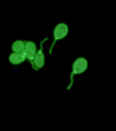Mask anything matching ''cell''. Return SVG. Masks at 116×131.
Masks as SVG:
<instances>
[{"mask_svg": "<svg viewBox=\"0 0 116 131\" xmlns=\"http://www.w3.org/2000/svg\"><path fill=\"white\" fill-rule=\"evenodd\" d=\"M12 49L14 53H19V54L24 55V52H25L24 42L21 40H18V41H16V42H14V44L12 45Z\"/></svg>", "mask_w": 116, "mask_h": 131, "instance_id": "5", "label": "cell"}, {"mask_svg": "<svg viewBox=\"0 0 116 131\" xmlns=\"http://www.w3.org/2000/svg\"><path fill=\"white\" fill-rule=\"evenodd\" d=\"M68 31V26L64 23H60V24L57 25L56 26V27L54 29V32H53L54 41H53V44H52L51 48H50V52H49L50 54L52 53V49H53V47L55 45V42L58 40L64 38L67 35Z\"/></svg>", "mask_w": 116, "mask_h": 131, "instance_id": "2", "label": "cell"}, {"mask_svg": "<svg viewBox=\"0 0 116 131\" xmlns=\"http://www.w3.org/2000/svg\"><path fill=\"white\" fill-rule=\"evenodd\" d=\"M88 68V61L86 59L83 57H79L73 63L72 66V72L70 75V83L68 87V90H69L71 88V86L73 84V76L75 74L83 73V72L86 71V70Z\"/></svg>", "mask_w": 116, "mask_h": 131, "instance_id": "1", "label": "cell"}, {"mask_svg": "<svg viewBox=\"0 0 116 131\" xmlns=\"http://www.w3.org/2000/svg\"><path fill=\"white\" fill-rule=\"evenodd\" d=\"M47 38L43 40L40 43V49L38 51V53H36L35 57L33 60V64L35 70H38V68H40L45 64V57L43 53V44L45 40H47Z\"/></svg>", "mask_w": 116, "mask_h": 131, "instance_id": "4", "label": "cell"}, {"mask_svg": "<svg viewBox=\"0 0 116 131\" xmlns=\"http://www.w3.org/2000/svg\"><path fill=\"white\" fill-rule=\"evenodd\" d=\"M36 47L34 42H25V52L24 55L25 57L31 61V63L32 64V67H34L33 64V60L36 55Z\"/></svg>", "mask_w": 116, "mask_h": 131, "instance_id": "3", "label": "cell"}, {"mask_svg": "<svg viewBox=\"0 0 116 131\" xmlns=\"http://www.w3.org/2000/svg\"><path fill=\"white\" fill-rule=\"evenodd\" d=\"M25 59V56L19 53H12L9 57V60L13 64H19Z\"/></svg>", "mask_w": 116, "mask_h": 131, "instance_id": "6", "label": "cell"}]
</instances>
